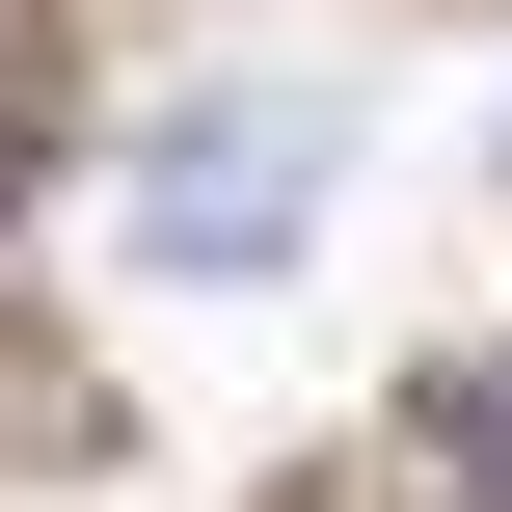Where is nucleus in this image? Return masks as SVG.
<instances>
[{
  "mask_svg": "<svg viewBox=\"0 0 512 512\" xmlns=\"http://www.w3.org/2000/svg\"><path fill=\"white\" fill-rule=\"evenodd\" d=\"M324 162H351V108L324 81H189L162 135H135V270H189V297H270L297 243H324Z\"/></svg>",
  "mask_w": 512,
  "mask_h": 512,
  "instance_id": "1",
  "label": "nucleus"
},
{
  "mask_svg": "<svg viewBox=\"0 0 512 512\" xmlns=\"http://www.w3.org/2000/svg\"><path fill=\"white\" fill-rule=\"evenodd\" d=\"M432 486L512 512V351H459V378H432Z\"/></svg>",
  "mask_w": 512,
  "mask_h": 512,
  "instance_id": "2",
  "label": "nucleus"
},
{
  "mask_svg": "<svg viewBox=\"0 0 512 512\" xmlns=\"http://www.w3.org/2000/svg\"><path fill=\"white\" fill-rule=\"evenodd\" d=\"M27 162H54V54H0V189H27Z\"/></svg>",
  "mask_w": 512,
  "mask_h": 512,
  "instance_id": "3",
  "label": "nucleus"
}]
</instances>
